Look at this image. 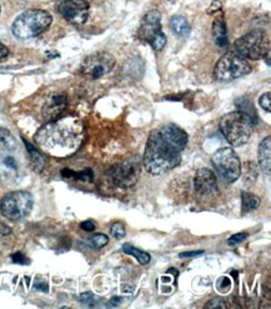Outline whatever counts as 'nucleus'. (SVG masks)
<instances>
[{
  "instance_id": "72a5a7b5",
  "label": "nucleus",
  "mask_w": 271,
  "mask_h": 309,
  "mask_svg": "<svg viewBox=\"0 0 271 309\" xmlns=\"http://www.w3.org/2000/svg\"><path fill=\"white\" fill-rule=\"evenodd\" d=\"M11 234L10 228H8L7 225H4V224L0 223V239H4V238L9 237Z\"/></svg>"
},
{
  "instance_id": "a211bd4d",
  "label": "nucleus",
  "mask_w": 271,
  "mask_h": 309,
  "mask_svg": "<svg viewBox=\"0 0 271 309\" xmlns=\"http://www.w3.org/2000/svg\"><path fill=\"white\" fill-rule=\"evenodd\" d=\"M24 144L28 149V154H29V158H30V164H32L34 171L38 173L43 172L45 167H47V159H45L43 153H40L38 149L34 148L32 144L28 143L27 140H24Z\"/></svg>"
},
{
  "instance_id": "c9c22d12",
  "label": "nucleus",
  "mask_w": 271,
  "mask_h": 309,
  "mask_svg": "<svg viewBox=\"0 0 271 309\" xmlns=\"http://www.w3.org/2000/svg\"><path fill=\"white\" fill-rule=\"evenodd\" d=\"M206 308H225V304H220L219 299H214L211 303L206 304Z\"/></svg>"
},
{
  "instance_id": "5701e85b",
  "label": "nucleus",
  "mask_w": 271,
  "mask_h": 309,
  "mask_svg": "<svg viewBox=\"0 0 271 309\" xmlns=\"http://www.w3.org/2000/svg\"><path fill=\"white\" fill-rule=\"evenodd\" d=\"M61 175L64 178H73V179H78V180H83V181H90L93 180L94 178V174H93L92 169H84L83 172L75 173L70 169H63L61 171Z\"/></svg>"
},
{
  "instance_id": "6ab92c4d",
  "label": "nucleus",
  "mask_w": 271,
  "mask_h": 309,
  "mask_svg": "<svg viewBox=\"0 0 271 309\" xmlns=\"http://www.w3.org/2000/svg\"><path fill=\"white\" fill-rule=\"evenodd\" d=\"M171 30L179 36H188L190 34V24L184 16H173L170 20Z\"/></svg>"
},
{
  "instance_id": "423d86ee",
  "label": "nucleus",
  "mask_w": 271,
  "mask_h": 309,
  "mask_svg": "<svg viewBox=\"0 0 271 309\" xmlns=\"http://www.w3.org/2000/svg\"><path fill=\"white\" fill-rule=\"evenodd\" d=\"M251 65L247 59L242 58L235 52H229L217 61L214 75L219 81H231L249 74Z\"/></svg>"
},
{
  "instance_id": "473e14b6",
  "label": "nucleus",
  "mask_w": 271,
  "mask_h": 309,
  "mask_svg": "<svg viewBox=\"0 0 271 309\" xmlns=\"http://www.w3.org/2000/svg\"><path fill=\"white\" fill-rule=\"evenodd\" d=\"M80 228L83 229V231L93 232L95 229V224L93 223L92 220H85V222H83L80 224Z\"/></svg>"
},
{
  "instance_id": "7ed1b4c3",
  "label": "nucleus",
  "mask_w": 271,
  "mask_h": 309,
  "mask_svg": "<svg viewBox=\"0 0 271 309\" xmlns=\"http://www.w3.org/2000/svg\"><path fill=\"white\" fill-rule=\"evenodd\" d=\"M220 130L231 146L241 147L253 134L254 121L245 113L231 112L220 119Z\"/></svg>"
},
{
  "instance_id": "a878e982",
  "label": "nucleus",
  "mask_w": 271,
  "mask_h": 309,
  "mask_svg": "<svg viewBox=\"0 0 271 309\" xmlns=\"http://www.w3.org/2000/svg\"><path fill=\"white\" fill-rule=\"evenodd\" d=\"M110 232H111L112 237L117 238V239H121V238L125 237V234H126L125 226H124V224L120 222H117V223L112 224L111 228H110Z\"/></svg>"
},
{
  "instance_id": "2eb2a0df",
  "label": "nucleus",
  "mask_w": 271,
  "mask_h": 309,
  "mask_svg": "<svg viewBox=\"0 0 271 309\" xmlns=\"http://www.w3.org/2000/svg\"><path fill=\"white\" fill-rule=\"evenodd\" d=\"M66 95L64 93H54L45 100L43 109V117L48 121L55 120V119L60 118L63 112L66 108Z\"/></svg>"
},
{
  "instance_id": "9d476101",
  "label": "nucleus",
  "mask_w": 271,
  "mask_h": 309,
  "mask_svg": "<svg viewBox=\"0 0 271 309\" xmlns=\"http://www.w3.org/2000/svg\"><path fill=\"white\" fill-rule=\"evenodd\" d=\"M139 36L155 50H163L166 45V35L162 30V15L157 10H150L141 22Z\"/></svg>"
},
{
  "instance_id": "aec40b11",
  "label": "nucleus",
  "mask_w": 271,
  "mask_h": 309,
  "mask_svg": "<svg viewBox=\"0 0 271 309\" xmlns=\"http://www.w3.org/2000/svg\"><path fill=\"white\" fill-rule=\"evenodd\" d=\"M241 205L242 211L244 212H251L255 211L260 205V198L256 197L255 194L249 192H242L241 193Z\"/></svg>"
},
{
  "instance_id": "bb28decb",
  "label": "nucleus",
  "mask_w": 271,
  "mask_h": 309,
  "mask_svg": "<svg viewBox=\"0 0 271 309\" xmlns=\"http://www.w3.org/2000/svg\"><path fill=\"white\" fill-rule=\"evenodd\" d=\"M231 288V282L228 277L220 278L219 282H217V289H219L221 293H228Z\"/></svg>"
},
{
  "instance_id": "4468645a",
  "label": "nucleus",
  "mask_w": 271,
  "mask_h": 309,
  "mask_svg": "<svg viewBox=\"0 0 271 309\" xmlns=\"http://www.w3.org/2000/svg\"><path fill=\"white\" fill-rule=\"evenodd\" d=\"M194 188L197 194L201 197H214L217 194V181L216 177L210 169L201 168L195 173L194 177Z\"/></svg>"
},
{
  "instance_id": "f3484780",
  "label": "nucleus",
  "mask_w": 271,
  "mask_h": 309,
  "mask_svg": "<svg viewBox=\"0 0 271 309\" xmlns=\"http://www.w3.org/2000/svg\"><path fill=\"white\" fill-rule=\"evenodd\" d=\"M213 34L214 39L217 47L225 48L228 45V34H227V24L222 16L216 18L213 23Z\"/></svg>"
},
{
  "instance_id": "1a4fd4ad",
  "label": "nucleus",
  "mask_w": 271,
  "mask_h": 309,
  "mask_svg": "<svg viewBox=\"0 0 271 309\" xmlns=\"http://www.w3.org/2000/svg\"><path fill=\"white\" fill-rule=\"evenodd\" d=\"M141 160L138 155H130L111 167L109 174L112 181L120 188H130L135 186L140 177Z\"/></svg>"
},
{
  "instance_id": "f8f14e48",
  "label": "nucleus",
  "mask_w": 271,
  "mask_h": 309,
  "mask_svg": "<svg viewBox=\"0 0 271 309\" xmlns=\"http://www.w3.org/2000/svg\"><path fill=\"white\" fill-rule=\"evenodd\" d=\"M16 150L18 148L0 152V179L7 183H14L21 175L22 163Z\"/></svg>"
},
{
  "instance_id": "cd10ccee",
  "label": "nucleus",
  "mask_w": 271,
  "mask_h": 309,
  "mask_svg": "<svg viewBox=\"0 0 271 309\" xmlns=\"http://www.w3.org/2000/svg\"><path fill=\"white\" fill-rule=\"evenodd\" d=\"M259 103H260V107L264 110H266L267 113H270L271 110V94L269 92L265 93V94H262L260 96V100H259Z\"/></svg>"
},
{
  "instance_id": "b1692460",
  "label": "nucleus",
  "mask_w": 271,
  "mask_h": 309,
  "mask_svg": "<svg viewBox=\"0 0 271 309\" xmlns=\"http://www.w3.org/2000/svg\"><path fill=\"white\" fill-rule=\"evenodd\" d=\"M236 107H238L239 112H242L246 115H249V117L253 119L254 123L258 120V115H256L255 108L253 107V103H251L250 100H247L246 98L238 99V100H236Z\"/></svg>"
},
{
  "instance_id": "0eeeda50",
  "label": "nucleus",
  "mask_w": 271,
  "mask_h": 309,
  "mask_svg": "<svg viewBox=\"0 0 271 309\" xmlns=\"http://www.w3.org/2000/svg\"><path fill=\"white\" fill-rule=\"evenodd\" d=\"M33 203V195L29 192H10L0 202V212L8 219L20 220L30 214Z\"/></svg>"
},
{
  "instance_id": "39448f33",
  "label": "nucleus",
  "mask_w": 271,
  "mask_h": 309,
  "mask_svg": "<svg viewBox=\"0 0 271 309\" xmlns=\"http://www.w3.org/2000/svg\"><path fill=\"white\" fill-rule=\"evenodd\" d=\"M234 52L249 60H259L270 53L269 36L261 30H253L245 34L234 44Z\"/></svg>"
},
{
  "instance_id": "e433bc0d",
  "label": "nucleus",
  "mask_w": 271,
  "mask_h": 309,
  "mask_svg": "<svg viewBox=\"0 0 271 309\" xmlns=\"http://www.w3.org/2000/svg\"><path fill=\"white\" fill-rule=\"evenodd\" d=\"M9 54V49H8L7 47H5L4 44L0 43V59L2 58H5V56Z\"/></svg>"
},
{
  "instance_id": "2f4dec72",
  "label": "nucleus",
  "mask_w": 271,
  "mask_h": 309,
  "mask_svg": "<svg viewBox=\"0 0 271 309\" xmlns=\"http://www.w3.org/2000/svg\"><path fill=\"white\" fill-rule=\"evenodd\" d=\"M34 288L38 289L40 292H48L49 291V287H48V283L44 282V280L36 279V282L34 283Z\"/></svg>"
},
{
  "instance_id": "7c9ffc66",
  "label": "nucleus",
  "mask_w": 271,
  "mask_h": 309,
  "mask_svg": "<svg viewBox=\"0 0 271 309\" xmlns=\"http://www.w3.org/2000/svg\"><path fill=\"white\" fill-rule=\"evenodd\" d=\"M80 300L83 303H85V304H87V305H94V303H95L94 296H93L92 293H89V292H87V293L81 294Z\"/></svg>"
},
{
  "instance_id": "393cba45",
  "label": "nucleus",
  "mask_w": 271,
  "mask_h": 309,
  "mask_svg": "<svg viewBox=\"0 0 271 309\" xmlns=\"http://www.w3.org/2000/svg\"><path fill=\"white\" fill-rule=\"evenodd\" d=\"M89 242H90V244H92V246L99 249V248H103L104 245L108 244L109 238H108V235H105V234H95L90 238Z\"/></svg>"
},
{
  "instance_id": "f03ea898",
  "label": "nucleus",
  "mask_w": 271,
  "mask_h": 309,
  "mask_svg": "<svg viewBox=\"0 0 271 309\" xmlns=\"http://www.w3.org/2000/svg\"><path fill=\"white\" fill-rule=\"evenodd\" d=\"M85 138L80 119L58 118L41 127L35 134V143L45 154L54 158H67L75 154Z\"/></svg>"
},
{
  "instance_id": "412c9836",
  "label": "nucleus",
  "mask_w": 271,
  "mask_h": 309,
  "mask_svg": "<svg viewBox=\"0 0 271 309\" xmlns=\"http://www.w3.org/2000/svg\"><path fill=\"white\" fill-rule=\"evenodd\" d=\"M123 251H124V253L137 258V260L140 263V264H148L151 259L150 254L146 253V252L140 251V249L135 248L134 245L129 244V243H126V244L123 245Z\"/></svg>"
},
{
  "instance_id": "20e7f679",
  "label": "nucleus",
  "mask_w": 271,
  "mask_h": 309,
  "mask_svg": "<svg viewBox=\"0 0 271 309\" xmlns=\"http://www.w3.org/2000/svg\"><path fill=\"white\" fill-rule=\"evenodd\" d=\"M53 22V16L49 11L41 9H32L20 14L13 23V34L19 39H29L38 36L48 28Z\"/></svg>"
},
{
  "instance_id": "ddd939ff",
  "label": "nucleus",
  "mask_w": 271,
  "mask_h": 309,
  "mask_svg": "<svg viewBox=\"0 0 271 309\" xmlns=\"http://www.w3.org/2000/svg\"><path fill=\"white\" fill-rule=\"evenodd\" d=\"M59 13L73 24H84L89 16V3L86 0H61L58 5Z\"/></svg>"
},
{
  "instance_id": "c756f323",
  "label": "nucleus",
  "mask_w": 271,
  "mask_h": 309,
  "mask_svg": "<svg viewBox=\"0 0 271 309\" xmlns=\"http://www.w3.org/2000/svg\"><path fill=\"white\" fill-rule=\"evenodd\" d=\"M11 259H13V262L16 263V264H29V259L21 253L13 254V256H11Z\"/></svg>"
},
{
  "instance_id": "6e6552de",
  "label": "nucleus",
  "mask_w": 271,
  "mask_h": 309,
  "mask_svg": "<svg viewBox=\"0 0 271 309\" xmlns=\"http://www.w3.org/2000/svg\"><path fill=\"white\" fill-rule=\"evenodd\" d=\"M215 171L227 183H234L241 175V163L231 148L219 149L211 158Z\"/></svg>"
},
{
  "instance_id": "dca6fc26",
  "label": "nucleus",
  "mask_w": 271,
  "mask_h": 309,
  "mask_svg": "<svg viewBox=\"0 0 271 309\" xmlns=\"http://www.w3.org/2000/svg\"><path fill=\"white\" fill-rule=\"evenodd\" d=\"M259 164L264 172L270 173L271 171V138L266 137L259 146Z\"/></svg>"
},
{
  "instance_id": "c85d7f7f",
  "label": "nucleus",
  "mask_w": 271,
  "mask_h": 309,
  "mask_svg": "<svg viewBox=\"0 0 271 309\" xmlns=\"http://www.w3.org/2000/svg\"><path fill=\"white\" fill-rule=\"evenodd\" d=\"M247 238V234L246 233H238V234H234L231 235L230 238H229L228 243L230 245H235V244H239V243L244 242L245 239Z\"/></svg>"
},
{
  "instance_id": "4be33fe9",
  "label": "nucleus",
  "mask_w": 271,
  "mask_h": 309,
  "mask_svg": "<svg viewBox=\"0 0 271 309\" xmlns=\"http://www.w3.org/2000/svg\"><path fill=\"white\" fill-rule=\"evenodd\" d=\"M15 148H18L15 138L11 135L9 130L0 127V152H2V150H9Z\"/></svg>"
},
{
  "instance_id": "f257e3e1",
  "label": "nucleus",
  "mask_w": 271,
  "mask_h": 309,
  "mask_svg": "<svg viewBox=\"0 0 271 309\" xmlns=\"http://www.w3.org/2000/svg\"><path fill=\"white\" fill-rule=\"evenodd\" d=\"M186 144L188 134L174 124L152 130L143 158L146 172L160 175L174 169L182 161V152Z\"/></svg>"
},
{
  "instance_id": "f704fd0d",
  "label": "nucleus",
  "mask_w": 271,
  "mask_h": 309,
  "mask_svg": "<svg viewBox=\"0 0 271 309\" xmlns=\"http://www.w3.org/2000/svg\"><path fill=\"white\" fill-rule=\"evenodd\" d=\"M204 254V251H193V252H185V253H180V258H190L197 257Z\"/></svg>"
},
{
  "instance_id": "9b49d317",
  "label": "nucleus",
  "mask_w": 271,
  "mask_h": 309,
  "mask_svg": "<svg viewBox=\"0 0 271 309\" xmlns=\"http://www.w3.org/2000/svg\"><path fill=\"white\" fill-rule=\"evenodd\" d=\"M114 67V56L109 53L100 52L86 56L80 65V72L90 79H99L109 74Z\"/></svg>"
}]
</instances>
